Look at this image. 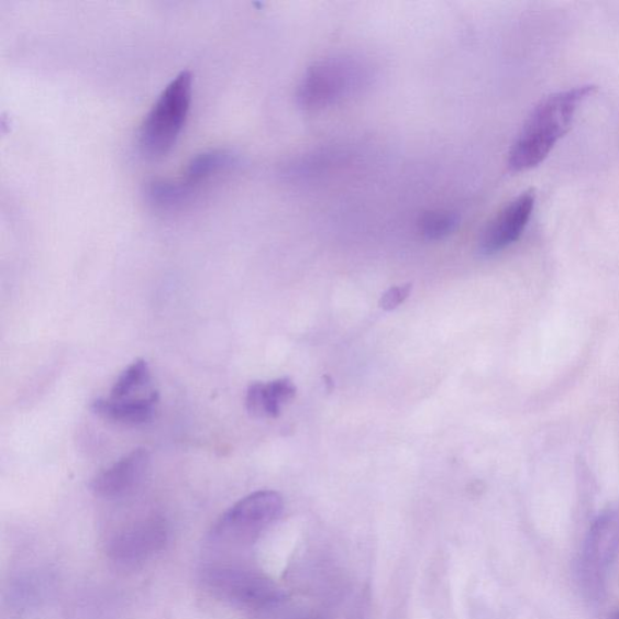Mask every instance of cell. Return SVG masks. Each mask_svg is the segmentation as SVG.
I'll return each mask as SVG.
<instances>
[{
  "label": "cell",
  "instance_id": "obj_9",
  "mask_svg": "<svg viewBox=\"0 0 619 619\" xmlns=\"http://www.w3.org/2000/svg\"><path fill=\"white\" fill-rule=\"evenodd\" d=\"M150 464L151 454L147 449H136L99 473L91 482V490L104 499L123 497L137 487Z\"/></svg>",
  "mask_w": 619,
  "mask_h": 619
},
{
  "label": "cell",
  "instance_id": "obj_14",
  "mask_svg": "<svg viewBox=\"0 0 619 619\" xmlns=\"http://www.w3.org/2000/svg\"><path fill=\"white\" fill-rule=\"evenodd\" d=\"M460 218L451 211H431L421 215L419 228L421 234L428 240H442L453 234L458 225Z\"/></svg>",
  "mask_w": 619,
  "mask_h": 619
},
{
  "label": "cell",
  "instance_id": "obj_15",
  "mask_svg": "<svg viewBox=\"0 0 619 619\" xmlns=\"http://www.w3.org/2000/svg\"><path fill=\"white\" fill-rule=\"evenodd\" d=\"M411 292V285L397 286L387 290L380 299V307L386 311L397 309Z\"/></svg>",
  "mask_w": 619,
  "mask_h": 619
},
{
  "label": "cell",
  "instance_id": "obj_5",
  "mask_svg": "<svg viewBox=\"0 0 619 619\" xmlns=\"http://www.w3.org/2000/svg\"><path fill=\"white\" fill-rule=\"evenodd\" d=\"M284 500L275 491H258L240 500L217 521L212 538L247 540L268 528L283 515Z\"/></svg>",
  "mask_w": 619,
  "mask_h": 619
},
{
  "label": "cell",
  "instance_id": "obj_10",
  "mask_svg": "<svg viewBox=\"0 0 619 619\" xmlns=\"http://www.w3.org/2000/svg\"><path fill=\"white\" fill-rule=\"evenodd\" d=\"M157 402H159V394L153 391L147 396L133 399H96L91 408L95 414L108 421L142 424L153 419Z\"/></svg>",
  "mask_w": 619,
  "mask_h": 619
},
{
  "label": "cell",
  "instance_id": "obj_1",
  "mask_svg": "<svg viewBox=\"0 0 619 619\" xmlns=\"http://www.w3.org/2000/svg\"><path fill=\"white\" fill-rule=\"evenodd\" d=\"M597 87L584 85L545 97L528 117L508 156L512 173L539 166L572 129L578 107L596 93Z\"/></svg>",
  "mask_w": 619,
  "mask_h": 619
},
{
  "label": "cell",
  "instance_id": "obj_4",
  "mask_svg": "<svg viewBox=\"0 0 619 619\" xmlns=\"http://www.w3.org/2000/svg\"><path fill=\"white\" fill-rule=\"evenodd\" d=\"M618 550L619 507L598 518L589 531L582 553L579 574L589 598H601Z\"/></svg>",
  "mask_w": 619,
  "mask_h": 619
},
{
  "label": "cell",
  "instance_id": "obj_12",
  "mask_svg": "<svg viewBox=\"0 0 619 619\" xmlns=\"http://www.w3.org/2000/svg\"><path fill=\"white\" fill-rule=\"evenodd\" d=\"M234 162V154L226 150L203 152L192 157L185 176L179 180L192 194L201 186L202 181L220 174L223 169L232 166Z\"/></svg>",
  "mask_w": 619,
  "mask_h": 619
},
{
  "label": "cell",
  "instance_id": "obj_13",
  "mask_svg": "<svg viewBox=\"0 0 619 619\" xmlns=\"http://www.w3.org/2000/svg\"><path fill=\"white\" fill-rule=\"evenodd\" d=\"M151 380L150 364L144 360H136L119 375L108 398L115 400L140 398L135 395L147 388Z\"/></svg>",
  "mask_w": 619,
  "mask_h": 619
},
{
  "label": "cell",
  "instance_id": "obj_2",
  "mask_svg": "<svg viewBox=\"0 0 619 619\" xmlns=\"http://www.w3.org/2000/svg\"><path fill=\"white\" fill-rule=\"evenodd\" d=\"M192 77L184 70L167 85L139 131V148L150 161L162 159L175 147L187 123Z\"/></svg>",
  "mask_w": 619,
  "mask_h": 619
},
{
  "label": "cell",
  "instance_id": "obj_7",
  "mask_svg": "<svg viewBox=\"0 0 619 619\" xmlns=\"http://www.w3.org/2000/svg\"><path fill=\"white\" fill-rule=\"evenodd\" d=\"M168 542L165 521L150 519L118 533L109 543L111 560L126 567H135L161 553Z\"/></svg>",
  "mask_w": 619,
  "mask_h": 619
},
{
  "label": "cell",
  "instance_id": "obj_6",
  "mask_svg": "<svg viewBox=\"0 0 619 619\" xmlns=\"http://www.w3.org/2000/svg\"><path fill=\"white\" fill-rule=\"evenodd\" d=\"M357 80V68L347 60H325L308 70L299 87V102L307 108L334 103L343 99Z\"/></svg>",
  "mask_w": 619,
  "mask_h": 619
},
{
  "label": "cell",
  "instance_id": "obj_3",
  "mask_svg": "<svg viewBox=\"0 0 619 619\" xmlns=\"http://www.w3.org/2000/svg\"><path fill=\"white\" fill-rule=\"evenodd\" d=\"M202 581L215 598L250 610H263L283 601L284 593L254 570L215 565L203 570Z\"/></svg>",
  "mask_w": 619,
  "mask_h": 619
},
{
  "label": "cell",
  "instance_id": "obj_8",
  "mask_svg": "<svg viewBox=\"0 0 619 619\" xmlns=\"http://www.w3.org/2000/svg\"><path fill=\"white\" fill-rule=\"evenodd\" d=\"M535 190L529 189L509 201L483 230L479 251L484 256H493L517 242L523 235L535 209Z\"/></svg>",
  "mask_w": 619,
  "mask_h": 619
},
{
  "label": "cell",
  "instance_id": "obj_11",
  "mask_svg": "<svg viewBox=\"0 0 619 619\" xmlns=\"http://www.w3.org/2000/svg\"><path fill=\"white\" fill-rule=\"evenodd\" d=\"M297 388L289 379H278L268 384L250 385L246 395V407L254 418H277L283 406L292 400Z\"/></svg>",
  "mask_w": 619,
  "mask_h": 619
},
{
  "label": "cell",
  "instance_id": "obj_16",
  "mask_svg": "<svg viewBox=\"0 0 619 619\" xmlns=\"http://www.w3.org/2000/svg\"><path fill=\"white\" fill-rule=\"evenodd\" d=\"M611 619H619V611L615 614Z\"/></svg>",
  "mask_w": 619,
  "mask_h": 619
}]
</instances>
